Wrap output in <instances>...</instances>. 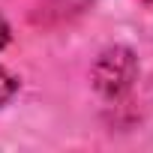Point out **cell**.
<instances>
[{"instance_id":"obj_1","label":"cell","mask_w":153,"mask_h":153,"mask_svg":"<svg viewBox=\"0 0 153 153\" xmlns=\"http://www.w3.org/2000/svg\"><path fill=\"white\" fill-rule=\"evenodd\" d=\"M135 78V60L126 48H114L105 51L96 63V87L105 96H120L123 90H129Z\"/></svg>"},{"instance_id":"obj_2","label":"cell","mask_w":153,"mask_h":153,"mask_svg":"<svg viewBox=\"0 0 153 153\" xmlns=\"http://www.w3.org/2000/svg\"><path fill=\"white\" fill-rule=\"evenodd\" d=\"M15 90H18V78H15V75H9L3 66H0V108L15 96Z\"/></svg>"},{"instance_id":"obj_3","label":"cell","mask_w":153,"mask_h":153,"mask_svg":"<svg viewBox=\"0 0 153 153\" xmlns=\"http://www.w3.org/2000/svg\"><path fill=\"white\" fill-rule=\"evenodd\" d=\"M9 45V24H6V18L0 15V51H3Z\"/></svg>"},{"instance_id":"obj_4","label":"cell","mask_w":153,"mask_h":153,"mask_svg":"<svg viewBox=\"0 0 153 153\" xmlns=\"http://www.w3.org/2000/svg\"><path fill=\"white\" fill-rule=\"evenodd\" d=\"M144 3H147V6H153V0H144Z\"/></svg>"}]
</instances>
